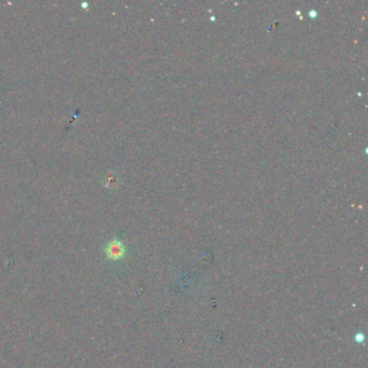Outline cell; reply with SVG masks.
<instances>
[{"label":"cell","instance_id":"6da1fadb","mask_svg":"<svg viewBox=\"0 0 368 368\" xmlns=\"http://www.w3.org/2000/svg\"><path fill=\"white\" fill-rule=\"evenodd\" d=\"M106 257L111 260H120L126 255V248L120 240H111L105 248Z\"/></svg>","mask_w":368,"mask_h":368},{"label":"cell","instance_id":"7a4b0ae2","mask_svg":"<svg viewBox=\"0 0 368 368\" xmlns=\"http://www.w3.org/2000/svg\"><path fill=\"white\" fill-rule=\"evenodd\" d=\"M364 340H365V337H364V335L362 334V333H357L356 335H355V341L356 342H364Z\"/></svg>","mask_w":368,"mask_h":368}]
</instances>
